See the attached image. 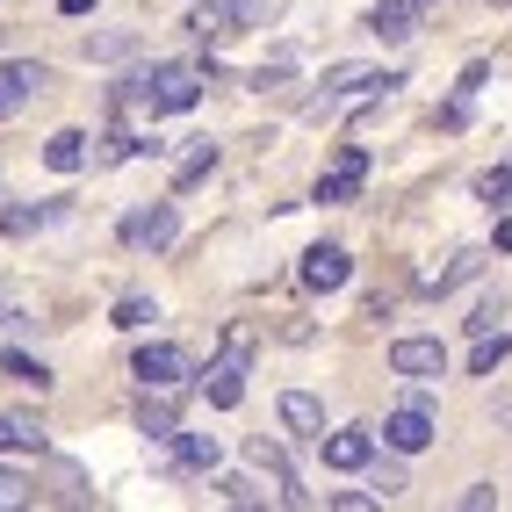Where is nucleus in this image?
<instances>
[{"mask_svg": "<svg viewBox=\"0 0 512 512\" xmlns=\"http://www.w3.org/2000/svg\"><path fill=\"white\" fill-rule=\"evenodd\" d=\"M123 94L145 101L152 116H181V109H195V101H202V80L188 73V65H145V73L123 80Z\"/></svg>", "mask_w": 512, "mask_h": 512, "instance_id": "1", "label": "nucleus"}, {"mask_svg": "<svg viewBox=\"0 0 512 512\" xmlns=\"http://www.w3.org/2000/svg\"><path fill=\"white\" fill-rule=\"evenodd\" d=\"M130 375H138L145 390H181L195 375V361H188V347H174V339H152V347L130 354Z\"/></svg>", "mask_w": 512, "mask_h": 512, "instance_id": "2", "label": "nucleus"}, {"mask_svg": "<svg viewBox=\"0 0 512 512\" xmlns=\"http://www.w3.org/2000/svg\"><path fill=\"white\" fill-rule=\"evenodd\" d=\"M174 238H181V210H174V202H152V210L123 217V246H138V253H166Z\"/></svg>", "mask_w": 512, "mask_h": 512, "instance_id": "3", "label": "nucleus"}, {"mask_svg": "<svg viewBox=\"0 0 512 512\" xmlns=\"http://www.w3.org/2000/svg\"><path fill=\"white\" fill-rule=\"evenodd\" d=\"M44 87H51V73H44L37 58H0V123L22 116L29 94H44Z\"/></svg>", "mask_w": 512, "mask_h": 512, "instance_id": "4", "label": "nucleus"}, {"mask_svg": "<svg viewBox=\"0 0 512 512\" xmlns=\"http://www.w3.org/2000/svg\"><path fill=\"white\" fill-rule=\"evenodd\" d=\"M383 448H397V455H419V448H433V404H412V397H404L397 412L383 419Z\"/></svg>", "mask_w": 512, "mask_h": 512, "instance_id": "5", "label": "nucleus"}, {"mask_svg": "<svg viewBox=\"0 0 512 512\" xmlns=\"http://www.w3.org/2000/svg\"><path fill=\"white\" fill-rule=\"evenodd\" d=\"M347 275H354L347 246H311V253H303V267H296V282H303V289H318V296L347 289Z\"/></svg>", "mask_w": 512, "mask_h": 512, "instance_id": "6", "label": "nucleus"}, {"mask_svg": "<svg viewBox=\"0 0 512 512\" xmlns=\"http://www.w3.org/2000/svg\"><path fill=\"white\" fill-rule=\"evenodd\" d=\"M325 101H347V94H390V87H404L397 73H375V65H325Z\"/></svg>", "mask_w": 512, "mask_h": 512, "instance_id": "7", "label": "nucleus"}, {"mask_svg": "<svg viewBox=\"0 0 512 512\" xmlns=\"http://www.w3.org/2000/svg\"><path fill=\"white\" fill-rule=\"evenodd\" d=\"M318 448H325V469L354 476V469H368V462H375V433H368V426H339V433H325V440H318Z\"/></svg>", "mask_w": 512, "mask_h": 512, "instance_id": "8", "label": "nucleus"}, {"mask_svg": "<svg viewBox=\"0 0 512 512\" xmlns=\"http://www.w3.org/2000/svg\"><path fill=\"white\" fill-rule=\"evenodd\" d=\"M361 181H368V152H361V145H347L332 174H318L311 202H354V195H361Z\"/></svg>", "mask_w": 512, "mask_h": 512, "instance_id": "9", "label": "nucleus"}, {"mask_svg": "<svg viewBox=\"0 0 512 512\" xmlns=\"http://www.w3.org/2000/svg\"><path fill=\"white\" fill-rule=\"evenodd\" d=\"M448 368V347L440 339H390V375H412V383H426V375Z\"/></svg>", "mask_w": 512, "mask_h": 512, "instance_id": "10", "label": "nucleus"}, {"mask_svg": "<svg viewBox=\"0 0 512 512\" xmlns=\"http://www.w3.org/2000/svg\"><path fill=\"white\" fill-rule=\"evenodd\" d=\"M275 419H282V433H289V440H325V404H318L311 390H282Z\"/></svg>", "mask_w": 512, "mask_h": 512, "instance_id": "11", "label": "nucleus"}, {"mask_svg": "<svg viewBox=\"0 0 512 512\" xmlns=\"http://www.w3.org/2000/svg\"><path fill=\"white\" fill-rule=\"evenodd\" d=\"M419 8H426V0H375L361 29H368V37H383V44H404L419 29Z\"/></svg>", "mask_w": 512, "mask_h": 512, "instance_id": "12", "label": "nucleus"}, {"mask_svg": "<svg viewBox=\"0 0 512 512\" xmlns=\"http://www.w3.org/2000/svg\"><path fill=\"white\" fill-rule=\"evenodd\" d=\"M0 455H44V419L37 412H0Z\"/></svg>", "mask_w": 512, "mask_h": 512, "instance_id": "13", "label": "nucleus"}, {"mask_svg": "<svg viewBox=\"0 0 512 512\" xmlns=\"http://www.w3.org/2000/svg\"><path fill=\"white\" fill-rule=\"evenodd\" d=\"M238 375H246V361H231V354H217V361H210V375H202V390H210L217 412H231V404L246 397V383H238Z\"/></svg>", "mask_w": 512, "mask_h": 512, "instance_id": "14", "label": "nucleus"}, {"mask_svg": "<svg viewBox=\"0 0 512 512\" xmlns=\"http://www.w3.org/2000/svg\"><path fill=\"white\" fill-rule=\"evenodd\" d=\"M44 166L51 174H80L87 166V130H58V138L44 145Z\"/></svg>", "mask_w": 512, "mask_h": 512, "instance_id": "15", "label": "nucleus"}, {"mask_svg": "<svg viewBox=\"0 0 512 512\" xmlns=\"http://www.w3.org/2000/svg\"><path fill=\"white\" fill-rule=\"evenodd\" d=\"M210 166H217V145H210V138H188V152H181V166H174V195H188Z\"/></svg>", "mask_w": 512, "mask_h": 512, "instance_id": "16", "label": "nucleus"}, {"mask_svg": "<svg viewBox=\"0 0 512 512\" xmlns=\"http://www.w3.org/2000/svg\"><path fill=\"white\" fill-rule=\"evenodd\" d=\"M174 462L181 469H217V433H174Z\"/></svg>", "mask_w": 512, "mask_h": 512, "instance_id": "17", "label": "nucleus"}, {"mask_svg": "<svg viewBox=\"0 0 512 512\" xmlns=\"http://www.w3.org/2000/svg\"><path fill=\"white\" fill-rule=\"evenodd\" d=\"M505 354H512V339H505V332H484V339L469 347V375H498Z\"/></svg>", "mask_w": 512, "mask_h": 512, "instance_id": "18", "label": "nucleus"}, {"mask_svg": "<svg viewBox=\"0 0 512 512\" xmlns=\"http://www.w3.org/2000/svg\"><path fill=\"white\" fill-rule=\"evenodd\" d=\"M253 462L275 476V491L289 498V505H303V491H296V476H289V462H282V448H267V440H253Z\"/></svg>", "mask_w": 512, "mask_h": 512, "instance_id": "19", "label": "nucleus"}, {"mask_svg": "<svg viewBox=\"0 0 512 512\" xmlns=\"http://www.w3.org/2000/svg\"><path fill=\"white\" fill-rule=\"evenodd\" d=\"M138 433H152V440H174V433H181L174 404H166V397H159V404H138Z\"/></svg>", "mask_w": 512, "mask_h": 512, "instance_id": "20", "label": "nucleus"}, {"mask_svg": "<svg viewBox=\"0 0 512 512\" xmlns=\"http://www.w3.org/2000/svg\"><path fill=\"white\" fill-rule=\"evenodd\" d=\"M469 275H484V253H455V267H440V275H433L426 289H433V296H440V289H462Z\"/></svg>", "mask_w": 512, "mask_h": 512, "instance_id": "21", "label": "nucleus"}, {"mask_svg": "<svg viewBox=\"0 0 512 512\" xmlns=\"http://www.w3.org/2000/svg\"><path fill=\"white\" fill-rule=\"evenodd\" d=\"M0 375H15V383H29V390H51V368L29 361V354H0Z\"/></svg>", "mask_w": 512, "mask_h": 512, "instance_id": "22", "label": "nucleus"}, {"mask_svg": "<svg viewBox=\"0 0 512 512\" xmlns=\"http://www.w3.org/2000/svg\"><path fill=\"white\" fill-rule=\"evenodd\" d=\"M476 202H512V166H484V174H476Z\"/></svg>", "mask_w": 512, "mask_h": 512, "instance_id": "23", "label": "nucleus"}, {"mask_svg": "<svg viewBox=\"0 0 512 512\" xmlns=\"http://www.w3.org/2000/svg\"><path fill=\"white\" fill-rule=\"evenodd\" d=\"M152 318H159V303H152V296H123L109 325H123V332H138V325H152Z\"/></svg>", "mask_w": 512, "mask_h": 512, "instance_id": "24", "label": "nucleus"}, {"mask_svg": "<svg viewBox=\"0 0 512 512\" xmlns=\"http://www.w3.org/2000/svg\"><path fill=\"white\" fill-rule=\"evenodd\" d=\"M22 505H29V476L0 469V512H22Z\"/></svg>", "mask_w": 512, "mask_h": 512, "instance_id": "25", "label": "nucleus"}, {"mask_svg": "<svg viewBox=\"0 0 512 512\" xmlns=\"http://www.w3.org/2000/svg\"><path fill=\"white\" fill-rule=\"evenodd\" d=\"M368 469H375V498H397L404 491V469L397 462H368Z\"/></svg>", "mask_w": 512, "mask_h": 512, "instance_id": "26", "label": "nucleus"}, {"mask_svg": "<svg viewBox=\"0 0 512 512\" xmlns=\"http://www.w3.org/2000/svg\"><path fill=\"white\" fill-rule=\"evenodd\" d=\"M87 58H130V37H87Z\"/></svg>", "mask_w": 512, "mask_h": 512, "instance_id": "27", "label": "nucleus"}, {"mask_svg": "<svg viewBox=\"0 0 512 512\" xmlns=\"http://www.w3.org/2000/svg\"><path fill=\"white\" fill-rule=\"evenodd\" d=\"M484 332H498V303H476L469 311V339H484Z\"/></svg>", "mask_w": 512, "mask_h": 512, "instance_id": "28", "label": "nucleus"}, {"mask_svg": "<svg viewBox=\"0 0 512 512\" xmlns=\"http://www.w3.org/2000/svg\"><path fill=\"white\" fill-rule=\"evenodd\" d=\"M217 491H224V498H231V505H260V491H253V484H246V476H224V484H217Z\"/></svg>", "mask_w": 512, "mask_h": 512, "instance_id": "29", "label": "nucleus"}, {"mask_svg": "<svg viewBox=\"0 0 512 512\" xmlns=\"http://www.w3.org/2000/svg\"><path fill=\"white\" fill-rule=\"evenodd\" d=\"M484 505H498V491H491V484H469V491H462V512H484Z\"/></svg>", "mask_w": 512, "mask_h": 512, "instance_id": "30", "label": "nucleus"}, {"mask_svg": "<svg viewBox=\"0 0 512 512\" xmlns=\"http://www.w3.org/2000/svg\"><path fill=\"white\" fill-rule=\"evenodd\" d=\"M332 505H339V512H368V505H375V491H332Z\"/></svg>", "mask_w": 512, "mask_h": 512, "instance_id": "31", "label": "nucleus"}, {"mask_svg": "<svg viewBox=\"0 0 512 512\" xmlns=\"http://www.w3.org/2000/svg\"><path fill=\"white\" fill-rule=\"evenodd\" d=\"M491 253H512V217H498V231H491Z\"/></svg>", "mask_w": 512, "mask_h": 512, "instance_id": "32", "label": "nucleus"}, {"mask_svg": "<svg viewBox=\"0 0 512 512\" xmlns=\"http://www.w3.org/2000/svg\"><path fill=\"white\" fill-rule=\"evenodd\" d=\"M0 325H22V318H15V311H8V296H0Z\"/></svg>", "mask_w": 512, "mask_h": 512, "instance_id": "33", "label": "nucleus"}]
</instances>
